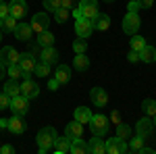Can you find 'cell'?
Segmentation results:
<instances>
[{"mask_svg":"<svg viewBox=\"0 0 156 154\" xmlns=\"http://www.w3.org/2000/svg\"><path fill=\"white\" fill-rule=\"evenodd\" d=\"M56 138H58V133H56L54 127H42V129L37 131V135H36L37 152H40V154L50 152V150H52V144H54Z\"/></svg>","mask_w":156,"mask_h":154,"instance_id":"obj_1","label":"cell"},{"mask_svg":"<svg viewBox=\"0 0 156 154\" xmlns=\"http://www.w3.org/2000/svg\"><path fill=\"white\" fill-rule=\"evenodd\" d=\"M98 13H100V9H98V0H79V4L71 11V15L75 17V19H77V17H85V19L94 21Z\"/></svg>","mask_w":156,"mask_h":154,"instance_id":"obj_2","label":"cell"},{"mask_svg":"<svg viewBox=\"0 0 156 154\" xmlns=\"http://www.w3.org/2000/svg\"><path fill=\"white\" fill-rule=\"evenodd\" d=\"M90 129H92V133L94 135H100V138H104L108 133V129H110V119L106 117V115H92V119H90Z\"/></svg>","mask_w":156,"mask_h":154,"instance_id":"obj_3","label":"cell"},{"mask_svg":"<svg viewBox=\"0 0 156 154\" xmlns=\"http://www.w3.org/2000/svg\"><path fill=\"white\" fill-rule=\"evenodd\" d=\"M140 27H142V19H140V15H137V13H127L125 19H123V34L133 36V34L140 31Z\"/></svg>","mask_w":156,"mask_h":154,"instance_id":"obj_4","label":"cell"},{"mask_svg":"<svg viewBox=\"0 0 156 154\" xmlns=\"http://www.w3.org/2000/svg\"><path fill=\"white\" fill-rule=\"evenodd\" d=\"M12 110V115H21V117H25L27 113H29V100L25 98V96H12L11 98V106H9Z\"/></svg>","mask_w":156,"mask_h":154,"instance_id":"obj_5","label":"cell"},{"mask_svg":"<svg viewBox=\"0 0 156 154\" xmlns=\"http://www.w3.org/2000/svg\"><path fill=\"white\" fill-rule=\"evenodd\" d=\"M29 25H31L34 34H42V31H46V29L50 27V17L46 15V13H36V15L31 17Z\"/></svg>","mask_w":156,"mask_h":154,"instance_id":"obj_6","label":"cell"},{"mask_svg":"<svg viewBox=\"0 0 156 154\" xmlns=\"http://www.w3.org/2000/svg\"><path fill=\"white\" fill-rule=\"evenodd\" d=\"M92 31H94V23L90 21V19H85V17H77L75 19V34L77 38H87L92 36Z\"/></svg>","mask_w":156,"mask_h":154,"instance_id":"obj_7","label":"cell"},{"mask_svg":"<svg viewBox=\"0 0 156 154\" xmlns=\"http://www.w3.org/2000/svg\"><path fill=\"white\" fill-rule=\"evenodd\" d=\"M106 152L108 154H125V152H129V148H127V140H121L119 135H115V138L106 140Z\"/></svg>","mask_w":156,"mask_h":154,"instance_id":"obj_8","label":"cell"},{"mask_svg":"<svg viewBox=\"0 0 156 154\" xmlns=\"http://www.w3.org/2000/svg\"><path fill=\"white\" fill-rule=\"evenodd\" d=\"M135 133L142 135V138H150L154 133V123H152V117H142L137 123H135Z\"/></svg>","mask_w":156,"mask_h":154,"instance_id":"obj_9","label":"cell"},{"mask_svg":"<svg viewBox=\"0 0 156 154\" xmlns=\"http://www.w3.org/2000/svg\"><path fill=\"white\" fill-rule=\"evenodd\" d=\"M9 15L15 17L17 21H21L25 15H27V2H25V0H11V4H9Z\"/></svg>","mask_w":156,"mask_h":154,"instance_id":"obj_10","label":"cell"},{"mask_svg":"<svg viewBox=\"0 0 156 154\" xmlns=\"http://www.w3.org/2000/svg\"><path fill=\"white\" fill-rule=\"evenodd\" d=\"M19 56H21V54L12 46H2L0 48V60H2L6 67H9V65H17V63H19Z\"/></svg>","mask_w":156,"mask_h":154,"instance_id":"obj_11","label":"cell"},{"mask_svg":"<svg viewBox=\"0 0 156 154\" xmlns=\"http://www.w3.org/2000/svg\"><path fill=\"white\" fill-rule=\"evenodd\" d=\"M37 56H40L42 63H46V65L52 67V65H58V56L60 54H58V50H56L54 46H46V48H42V52H40Z\"/></svg>","mask_w":156,"mask_h":154,"instance_id":"obj_12","label":"cell"},{"mask_svg":"<svg viewBox=\"0 0 156 154\" xmlns=\"http://www.w3.org/2000/svg\"><path fill=\"white\" fill-rule=\"evenodd\" d=\"M90 100H92V104L94 106H106L108 104V94L104 88H92L90 90Z\"/></svg>","mask_w":156,"mask_h":154,"instance_id":"obj_13","label":"cell"},{"mask_svg":"<svg viewBox=\"0 0 156 154\" xmlns=\"http://www.w3.org/2000/svg\"><path fill=\"white\" fill-rule=\"evenodd\" d=\"M15 38L19 40V42H31V38H34V29H31V25L29 23H17L15 27Z\"/></svg>","mask_w":156,"mask_h":154,"instance_id":"obj_14","label":"cell"},{"mask_svg":"<svg viewBox=\"0 0 156 154\" xmlns=\"http://www.w3.org/2000/svg\"><path fill=\"white\" fill-rule=\"evenodd\" d=\"M65 135H67L71 142L77 140V138H83V123H79V121L73 119L71 123H67V127H65Z\"/></svg>","mask_w":156,"mask_h":154,"instance_id":"obj_15","label":"cell"},{"mask_svg":"<svg viewBox=\"0 0 156 154\" xmlns=\"http://www.w3.org/2000/svg\"><path fill=\"white\" fill-rule=\"evenodd\" d=\"M37 94H40V85H37L34 79H25V81L21 83V96H25L27 100L37 98Z\"/></svg>","mask_w":156,"mask_h":154,"instance_id":"obj_16","label":"cell"},{"mask_svg":"<svg viewBox=\"0 0 156 154\" xmlns=\"http://www.w3.org/2000/svg\"><path fill=\"white\" fill-rule=\"evenodd\" d=\"M6 129L11 131V133H15V135H21L27 129V123L23 121L21 115H12V119H9V127Z\"/></svg>","mask_w":156,"mask_h":154,"instance_id":"obj_17","label":"cell"},{"mask_svg":"<svg viewBox=\"0 0 156 154\" xmlns=\"http://www.w3.org/2000/svg\"><path fill=\"white\" fill-rule=\"evenodd\" d=\"M36 56L31 54V52H23L21 56H19V67H21V71L25 73H34V67H36Z\"/></svg>","mask_w":156,"mask_h":154,"instance_id":"obj_18","label":"cell"},{"mask_svg":"<svg viewBox=\"0 0 156 154\" xmlns=\"http://www.w3.org/2000/svg\"><path fill=\"white\" fill-rule=\"evenodd\" d=\"M87 152L90 154H104L106 152V142L100 140V135H94V138L87 142Z\"/></svg>","mask_w":156,"mask_h":154,"instance_id":"obj_19","label":"cell"},{"mask_svg":"<svg viewBox=\"0 0 156 154\" xmlns=\"http://www.w3.org/2000/svg\"><path fill=\"white\" fill-rule=\"evenodd\" d=\"M71 150V140L65 135V138H56L54 140V144H52V152L56 154H67Z\"/></svg>","mask_w":156,"mask_h":154,"instance_id":"obj_20","label":"cell"},{"mask_svg":"<svg viewBox=\"0 0 156 154\" xmlns=\"http://www.w3.org/2000/svg\"><path fill=\"white\" fill-rule=\"evenodd\" d=\"M156 60V48L154 46H148L146 44L142 50H140V63H146V65H150V63H154Z\"/></svg>","mask_w":156,"mask_h":154,"instance_id":"obj_21","label":"cell"},{"mask_svg":"<svg viewBox=\"0 0 156 154\" xmlns=\"http://www.w3.org/2000/svg\"><path fill=\"white\" fill-rule=\"evenodd\" d=\"M92 23H94V29H98V31H106L108 27H110V17H108L106 13H98L96 19H94Z\"/></svg>","mask_w":156,"mask_h":154,"instance_id":"obj_22","label":"cell"},{"mask_svg":"<svg viewBox=\"0 0 156 154\" xmlns=\"http://www.w3.org/2000/svg\"><path fill=\"white\" fill-rule=\"evenodd\" d=\"M2 92H4V94L6 96H19L21 94V83L17 81V79H11V77H9V81L4 83V88H2Z\"/></svg>","mask_w":156,"mask_h":154,"instance_id":"obj_23","label":"cell"},{"mask_svg":"<svg viewBox=\"0 0 156 154\" xmlns=\"http://www.w3.org/2000/svg\"><path fill=\"white\" fill-rule=\"evenodd\" d=\"M54 77H56L60 83H67L69 79H71V67H69V65H56Z\"/></svg>","mask_w":156,"mask_h":154,"instance_id":"obj_24","label":"cell"},{"mask_svg":"<svg viewBox=\"0 0 156 154\" xmlns=\"http://www.w3.org/2000/svg\"><path fill=\"white\" fill-rule=\"evenodd\" d=\"M73 119L79 121V123H90V119H92V110H90L87 106H77V108H75V113H73Z\"/></svg>","mask_w":156,"mask_h":154,"instance_id":"obj_25","label":"cell"},{"mask_svg":"<svg viewBox=\"0 0 156 154\" xmlns=\"http://www.w3.org/2000/svg\"><path fill=\"white\" fill-rule=\"evenodd\" d=\"M73 67L77 69V71H87L90 69V59L85 56V52L83 54H75V59H73Z\"/></svg>","mask_w":156,"mask_h":154,"instance_id":"obj_26","label":"cell"},{"mask_svg":"<svg viewBox=\"0 0 156 154\" xmlns=\"http://www.w3.org/2000/svg\"><path fill=\"white\" fill-rule=\"evenodd\" d=\"M37 44L42 48H46V46H54V34L50 31V29H46V31H42V34H37V40H36Z\"/></svg>","mask_w":156,"mask_h":154,"instance_id":"obj_27","label":"cell"},{"mask_svg":"<svg viewBox=\"0 0 156 154\" xmlns=\"http://www.w3.org/2000/svg\"><path fill=\"white\" fill-rule=\"evenodd\" d=\"M15 27H17V19H15V17L9 15V17L0 19V29H2V34H12Z\"/></svg>","mask_w":156,"mask_h":154,"instance_id":"obj_28","label":"cell"},{"mask_svg":"<svg viewBox=\"0 0 156 154\" xmlns=\"http://www.w3.org/2000/svg\"><path fill=\"white\" fill-rule=\"evenodd\" d=\"M71 154H87V142L81 140V138H77V140H73L71 142Z\"/></svg>","mask_w":156,"mask_h":154,"instance_id":"obj_29","label":"cell"},{"mask_svg":"<svg viewBox=\"0 0 156 154\" xmlns=\"http://www.w3.org/2000/svg\"><path fill=\"white\" fill-rule=\"evenodd\" d=\"M52 15H54V21H56L58 25H62V23H67V21H69L71 11H69V9H65V6H60V9H56Z\"/></svg>","mask_w":156,"mask_h":154,"instance_id":"obj_30","label":"cell"},{"mask_svg":"<svg viewBox=\"0 0 156 154\" xmlns=\"http://www.w3.org/2000/svg\"><path fill=\"white\" fill-rule=\"evenodd\" d=\"M142 110H144L146 117H154V115H156V100L146 98L144 102H142Z\"/></svg>","mask_w":156,"mask_h":154,"instance_id":"obj_31","label":"cell"},{"mask_svg":"<svg viewBox=\"0 0 156 154\" xmlns=\"http://www.w3.org/2000/svg\"><path fill=\"white\" fill-rule=\"evenodd\" d=\"M129 38H131V40H129V46H131V50H135V52H140V50L148 44V42H146V38L137 36V34H133V36H129Z\"/></svg>","mask_w":156,"mask_h":154,"instance_id":"obj_32","label":"cell"},{"mask_svg":"<svg viewBox=\"0 0 156 154\" xmlns=\"http://www.w3.org/2000/svg\"><path fill=\"white\" fill-rule=\"evenodd\" d=\"M142 146H144V138H142V135H137V133H135V138H133V135L129 138V144H127L129 152H137Z\"/></svg>","mask_w":156,"mask_h":154,"instance_id":"obj_33","label":"cell"},{"mask_svg":"<svg viewBox=\"0 0 156 154\" xmlns=\"http://www.w3.org/2000/svg\"><path fill=\"white\" fill-rule=\"evenodd\" d=\"M117 135H119L121 140H129L133 135V131H131V127L127 125V123H119L117 125Z\"/></svg>","mask_w":156,"mask_h":154,"instance_id":"obj_34","label":"cell"},{"mask_svg":"<svg viewBox=\"0 0 156 154\" xmlns=\"http://www.w3.org/2000/svg\"><path fill=\"white\" fill-rule=\"evenodd\" d=\"M34 73H36L37 77H48V75H50V65L42 63V60H37L36 67H34Z\"/></svg>","mask_w":156,"mask_h":154,"instance_id":"obj_35","label":"cell"},{"mask_svg":"<svg viewBox=\"0 0 156 154\" xmlns=\"http://www.w3.org/2000/svg\"><path fill=\"white\" fill-rule=\"evenodd\" d=\"M73 50H75V54L87 52V42H85V38H77V40L73 42Z\"/></svg>","mask_w":156,"mask_h":154,"instance_id":"obj_36","label":"cell"},{"mask_svg":"<svg viewBox=\"0 0 156 154\" xmlns=\"http://www.w3.org/2000/svg\"><path fill=\"white\" fill-rule=\"evenodd\" d=\"M6 75H9L11 79H19V77H21V67H19V63H17V65H9V67H6Z\"/></svg>","mask_w":156,"mask_h":154,"instance_id":"obj_37","label":"cell"},{"mask_svg":"<svg viewBox=\"0 0 156 154\" xmlns=\"http://www.w3.org/2000/svg\"><path fill=\"white\" fill-rule=\"evenodd\" d=\"M42 4H44V9L50 13H54L56 9H60L62 4H60V0H42Z\"/></svg>","mask_w":156,"mask_h":154,"instance_id":"obj_38","label":"cell"},{"mask_svg":"<svg viewBox=\"0 0 156 154\" xmlns=\"http://www.w3.org/2000/svg\"><path fill=\"white\" fill-rule=\"evenodd\" d=\"M11 106V96H6L4 92H0V110H6Z\"/></svg>","mask_w":156,"mask_h":154,"instance_id":"obj_39","label":"cell"},{"mask_svg":"<svg viewBox=\"0 0 156 154\" xmlns=\"http://www.w3.org/2000/svg\"><path fill=\"white\" fill-rule=\"evenodd\" d=\"M127 13H140V2H137V0L127 2Z\"/></svg>","mask_w":156,"mask_h":154,"instance_id":"obj_40","label":"cell"},{"mask_svg":"<svg viewBox=\"0 0 156 154\" xmlns=\"http://www.w3.org/2000/svg\"><path fill=\"white\" fill-rule=\"evenodd\" d=\"M60 4L65 6V9H69V11H73L77 4H79V0H60Z\"/></svg>","mask_w":156,"mask_h":154,"instance_id":"obj_41","label":"cell"},{"mask_svg":"<svg viewBox=\"0 0 156 154\" xmlns=\"http://www.w3.org/2000/svg\"><path fill=\"white\" fill-rule=\"evenodd\" d=\"M4 17H9V4L4 0H0V19H4Z\"/></svg>","mask_w":156,"mask_h":154,"instance_id":"obj_42","label":"cell"},{"mask_svg":"<svg viewBox=\"0 0 156 154\" xmlns=\"http://www.w3.org/2000/svg\"><path fill=\"white\" fill-rule=\"evenodd\" d=\"M127 60H129V63H133V65H135V63H140V52H135V50H129V54H127Z\"/></svg>","mask_w":156,"mask_h":154,"instance_id":"obj_43","label":"cell"},{"mask_svg":"<svg viewBox=\"0 0 156 154\" xmlns=\"http://www.w3.org/2000/svg\"><path fill=\"white\" fill-rule=\"evenodd\" d=\"M29 52L36 56V54H40V52H42V46H40L37 42H31V44H29Z\"/></svg>","mask_w":156,"mask_h":154,"instance_id":"obj_44","label":"cell"},{"mask_svg":"<svg viewBox=\"0 0 156 154\" xmlns=\"http://www.w3.org/2000/svg\"><path fill=\"white\" fill-rule=\"evenodd\" d=\"M58 85H60V81L56 79V77H50V79H48V90L54 92V90H58Z\"/></svg>","mask_w":156,"mask_h":154,"instance_id":"obj_45","label":"cell"},{"mask_svg":"<svg viewBox=\"0 0 156 154\" xmlns=\"http://www.w3.org/2000/svg\"><path fill=\"white\" fill-rule=\"evenodd\" d=\"M140 2V9H152L154 6V0H137Z\"/></svg>","mask_w":156,"mask_h":154,"instance_id":"obj_46","label":"cell"},{"mask_svg":"<svg viewBox=\"0 0 156 154\" xmlns=\"http://www.w3.org/2000/svg\"><path fill=\"white\" fill-rule=\"evenodd\" d=\"M110 121H112L115 125H119V123H121V115H119V110H112V115H110Z\"/></svg>","mask_w":156,"mask_h":154,"instance_id":"obj_47","label":"cell"},{"mask_svg":"<svg viewBox=\"0 0 156 154\" xmlns=\"http://www.w3.org/2000/svg\"><path fill=\"white\" fill-rule=\"evenodd\" d=\"M0 152H2V154H12V152H15V148H12L11 144H6V146H0Z\"/></svg>","mask_w":156,"mask_h":154,"instance_id":"obj_48","label":"cell"},{"mask_svg":"<svg viewBox=\"0 0 156 154\" xmlns=\"http://www.w3.org/2000/svg\"><path fill=\"white\" fill-rule=\"evenodd\" d=\"M137 152H142V154H152V152H156V150H152V148H146V146H142Z\"/></svg>","mask_w":156,"mask_h":154,"instance_id":"obj_49","label":"cell"},{"mask_svg":"<svg viewBox=\"0 0 156 154\" xmlns=\"http://www.w3.org/2000/svg\"><path fill=\"white\" fill-rule=\"evenodd\" d=\"M4 75H6V65H4V63L0 60V79H2Z\"/></svg>","mask_w":156,"mask_h":154,"instance_id":"obj_50","label":"cell"},{"mask_svg":"<svg viewBox=\"0 0 156 154\" xmlns=\"http://www.w3.org/2000/svg\"><path fill=\"white\" fill-rule=\"evenodd\" d=\"M9 127V119H0V129H6Z\"/></svg>","mask_w":156,"mask_h":154,"instance_id":"obj_51","label":"cell"},{"mask_svg":"<svg viewBox=\"0 0 156 154\" xmlns=\"http://www.w3.org/2000/svg\"><path fill=\"white\" fill-rule=\"evenodd\" d=\"M102 2H108V4H112V2H117V0H102Z\"/></svg>","mask_w":156,"mask_h":154,"instance_id":"obj_52","label":"cell"},{"mask_svg":"<svg viewBox=\"0 0 156 154\" xmlns=\"http://www.w3.org/2000/svg\"><path fill=\"white\" fill-rule=\"evenodd\" d=\"M152 123H154V129H156V115L152 117Z\"/></svg>","mask_w":156,"mask_h":154,"instance_id":"obj_53","label":"cell"},{"mask_svg":"<svg viewBox=\"0 0 156 154\" xmlns=\"http://www.w3.org/2000/svg\"><path fill=\"white\" fill-rule=\"evenodd\" d=\"M0 42H2V29H0Z\"/></svg>","mask_w":156,"mask_h":154,"instance_id":"obj_54","label":"cell"}]
</instances>
